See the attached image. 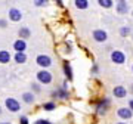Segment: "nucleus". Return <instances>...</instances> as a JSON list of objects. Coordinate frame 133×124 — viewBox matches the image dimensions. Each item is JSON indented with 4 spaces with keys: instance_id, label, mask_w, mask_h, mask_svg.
Listing matches in <instances>:
<instances>
[{
    "instance_id": "obj_1",
    "label": "nucleus",
    "mask_w": 133,
    "mask_h": 124,
    "mask_svg": "<svg viewBox=\"0 0 133 124\" xmlns=\"http://www.w3.org/2000/svg\"><path fill=\"white\" fill-rule=\"evenodd\" d=\"M37 80L40 83H43V84H49L52 81V74L49 71H46V70H42V71L37 72Z\"/></svg>"
},
{
    "instance_id": "obj_2",
    "label": "nucleus",
    "mask_w": 133,
    "mask_h": 124,
    "mask_svg": "<svg viewBox=\"0 0 133 124\" xmlns=\"http://www.w3.org/2000/svg\"><path fill=\"white\" fill-rule=\"evenodd\" d=\"M36 62H37L42 68H48V67L52 65V59H50V56H48V55H38V56L36 58Z\"/></svg>"
},
{
    "instance_id": "obj_3",
    "label": "nucleus",
    "mask_w": 133,
    "mask_h": 124,
    "mask_svg": "<svg viewBox=\"0 0 133 124\" xmlns=\"http://www.w3.org/2000/svg\"><path fill=\"white\" fill-rule=\"evenodd\" d=\"M111 61L115 62V64H118V65H121V64L126 62V55L123 52H120V50H114V52L111 53Z\"/></svg>"
},
{
    "instance_id": "obj_4",
    "label": "nucleus",
    "mask_w": 133,
    "mask_h": 124,
    "mask_svg": "<svg viewBox=\"0 0 133 124\" xmlns=\"http://www.w3.org/2000/svg\"><path fill=\"white\" fill-rule=\"evenodd\" d=\"M6 106H8V109L12 111V112H18L19 111V102L14 98H8L6 99Z\"/></svg>"
},
{
    "instance_id": "obj_5",
    "label": "nucleus",
    "mask_w": 133,
    "mask_h": 124,
    "mask_svg": "<svg viewBox=\"0 0 133 124\" xmlns=\"http://www.w3.org/2000/svg\"><path fill=\"white\" fill-rule=\"evenodd\" d=\"M107 33H105L104 30H95L93 31V38H95V42H98V43H104L105 40H107Z\"/></svg>"
},
{
    "instance_id": "obj_6",
    "label": "nucleus",
    "mask_w": 133,
    "mask_h": 124,
    "mask_svg": "<svg viewBox=\"0 0 133 124\" xmlns=\"http://www.w3.org/2000/svg\"><path fill=\"white\" fill-rule=\"evenodd\" d=\"M117 115L123 120H129V118H132L133 112L129 109V108H118V109H117Z\"/></svg>"
},
{
    "instance_id": "obj_7",
    "label": "nucleus",
    "mask_w": 133,
    "mask_h": 124,
    "mask_svg": "<svg viewBox=\"0 0 133 124\" xmlns=\"http://www.w3.org/2000/svg\"><path fill=\"white\" fill-rule=\"evenodd\" d=\"M14 49L16 50V53H24V50L27 49V43H25V40H16L14 43Z\"/></svg>"
},
{
    "instance_id": "obj_8",
    "label": "nucleus",
    "mask_w": 133,
    "mask_h": 124,
    "mask_svg": "<svg viewBox=\"0 0 133 124\" xmlns=\"http://www.w3.org/2000/svg\"><path fill=\"white\" fill-rule=\"evenodd\" d=\"M112 93H114L115 98L121 99V98H124V96L127 95V90H126V87H123V86H115L114 90H112Z\"/></svg>"
},
{
    "instance_id": "obj_9",
    "label": "nucleus",
    "mask_w": 133,
    "mask_h": 124,
    "mask_svg": "<svg viewBox=\"0 0 133 124\" xmlns=\"http://www.w3.org/2000/svg\"><path fill=\"white\" fill-rule=\"evenodd\" d=\"M108 105H109V99H104V100H101V102H99V105H98V108H96V112H98L99 115L105 114V111H107Z\"/></svg>"
},
{
    "instance_id": "obj_10",
    "label": "nucleus",
    "mask_w": 133,
    "mask_h": 124,
    "mask_svg": "<svg viewBox=\"0 0 133 124\" xmlns=\"http://www.w3.org/2000/svg\"><path fill=\"white\" fill-rule=\"evenodd\" d=\"M9 18L12 19L14 22H18V21H21V18H22L21 10H18V9H10V10H9Z\"/></svg>"
},
{
    "instance_id": "obj_11",
    "label": "nucleus",
    "mask_w": 133,
    "mask_h": 124,
    "mask_svg": "<svg viewBox=\"0 0 133 124\" xmlns=\"http://www.w3.org/2000/svg\"><path fill=\"white\" fill-rule=\"evenodd\" d=\"M53 95L58 96V98H61V99H68V92L64 89V87H59V89H56V90L53 92Z\"/></svg>"
},
{
    "instance_id": "obj_12",
    "label": "nucleus",
    "mask_w": 133,
    "mask_h": 124,
    "mask_svg": "<svg viewBox=\"0 0 133 124\" xmlns=\"http://www.w3.org/2000/svg\"><path fill=\"white\" fill-rule=\"evenodd\" d=\"M117 12H118V13H127L129 5L126 2H118V3H117Z\"/></svg>"
},
{
    "instance_id": "obj_13",
    "label": "nucleus",
    "mask_w": 133,
    "mask_h": 124,
    "mask_svg": "<svg viewBox=\"0 0 133 124\" xmlns=\"http://www.w3.org/2000/svg\"><path fill=\"white\" fill-rule=\"evenodd\" d=\"M10 61V53L8 50H0V64H8Z\"/></svg>"
},
{
    "instance_id": "obj_14",
    "label": "nucleus",
    "mask_w": 133,
    "mask_h": 124,
    "mask_svg": "<svg viewBox=\"0 0 133 124\" xmlns=\"http://www.w3.org/2000/svg\"><path fill=\"white\" fill-rule=\"evenodd\" d=\"M64 71H65V75L68 80H72V70H71V65L68 62H64Z\"/></svg>"
},
{
    "instance_id": "obj_15",
    "label": "nucleus",
    "mask_w": 133,
    "mask_h": 124,
    "mask_svg": "<svg viewBox=\"0 0 133 124\" xmlns=\"http://www.w3.org/2000/svg\"><path fill=\"white\" fill-rule=\"evenodd\" d=\"M22 100H24L25 104H33L34 102V95L33 93H30V92H27V93L22 95Z\"/></svg>"
},
{
    "instance_id": "obj_16",
    "label": "nucleus",
    "mask_w": 133,
    "mask_h": 124,
    "mask_svg": "<svg viewBox=\"0 0 133 124\" xmlns=\"http://www.w3.org/2000/svg\"><path fill=\"white\" fill-rule=\"evenodd\" d=\"M30 34H31V31H30L27 27H24V28L19 30V36H21V40H24V38H28Z\"/></svg>"
},
{
    "instance_id": "obj_17",
    "label": "nucleus",
    "mask_w": 133,
    "mask_h": 124,
    "mask_svg": "<svg viewBox=\"0 0 133 124\" xmlns=\"http://www.w3.org/2000/svg\"><path fill=\"white\" fill-rule=\"evenodd\" d=\"M74 3H76V8H78V9H86L89 6V2L87 0H76Z\"/></svg>"
},
{
    "instance_id": "obj_18",
    "label": "nucleus",
    "mask_w": 133,
    "mask_h": 124,
    "mask_svg": "<svg viewBox=\"0 0 133 124\" xmlns=\"http://www.w3.org/2000/svg\"><path fill=\"white\" fill-rule=\"evenodd\" d=\"M25 61H27V55H25V53H16V55H15V62L24 64Z\"/></svg>"
},
{
    "instance_id": "obj_19",
    "label": "nucleus",
    "mask_w": 133,
    "mask_h": 124,
    "mask_svg": "<svg viewBox=\"0 0 133 124\" xmlns=\"http://www.w3.org/2000/svg\"><path fill=\"white\" fill-rule=\"evenodd\" d=\"M56 108V105L53 104V102H46V104H43V109H46V111H52Z\"/></svg>"
},
{
    "instance_id": "obj_20",
    "label": "nucleus",
    "mask_w": 133,
    "mask_h": 124,
    "mask_svg": "<svg viewBox=\"0 0 133 124\" xmlns=\"http://www.w3.org/2000/svg\"><path fill=\"white\" fill-rule=\"evenodd\" d=\"M98 3H99L101 6H104V8H111L114 2H111V0H99Z\"/></svg>"
},
{
    "instance_id": "obj_21",
    "label": "nucleus",
    "mask_w": 133,
    "mask_h": 124,
    "mask_svg": "<svg viewBox=\"0 0 133 124\" xmlns=\"http://www.w3.org/2000/svg\"><path fill=\"white\" fill-rule=\"evenodd\" d=\"M129 33H130V30H129L127 27H123V28L120 30V34H121V36H127Z\"/></svg>"
},
{
    "instance_id": "obj_22",
    "label": "nucleus",
    "mask_w": 133,
    "mask_h": 124,
    "mask_svg": "<svg viewBox=\"0 0 133 124\" xmlns=\"http://www.w3.org/2000/svg\"><path fill=\"white\" fill-rule=\"evenodd\" d=\"M19 124H28V118L27 117H21L19 118Z\"/></svg>"
},
{
    "instance_id": "obj_23",
    "label": "nucleus",
    "mask_w": 133,
    "mask_h": 124,
    "mask_svg": "<svg viewBox=\"0 0 133 124\" xmlns=\"http://www.w3.org/2000/svg\"><path fill=\"white\" fill-rule=\"evenodd\" d=\"M34 124H52V123L48 121V120H38V121H36Z\"/></svg>"
},
{
    "instance_id": "obj_24",
    "label": "nucleus",
    "mask_w": 133,
    "mask_h": 124,
    "mask_svg": "<svg viewBox=\"0 0 133 124\" xmlns=\"http://www.w3.org/2000/svg\"><path fill=\"white\" fill-rule=\"evenodd\" d=\"M34 3H36L37 6H43L44 3H46V2H43V0H37V2H34Z\"/></svg>"
},
{
    "instance_id": "obj_25",
    "label": "nucleus",
    "mask_w": 133,
    "mask_h": 124,
    "mask_svg": "<svg viewBox=\"0 0 133 124\" xmlns=\"http://www.w3.org/2000/svg\"><path fill=\"white\" fill-rule=\"evenodd\" d=\"M129 109L133 112V99H130V102H129Z\"/></svg>"
},
{
    "instance_id": "obj_26",
    "label": "nucleus",
    "mask_w": 133,
    "mask_h": 124,
    "mask_svg": "<svg viewBox=\"0 0 133 124\" xmlns=\"http://www.w3.org/2000/svg\"><path fill=\"white\" fill-rule=\"evenodd\" d=\"M33 86H34V90H36V92H40V87H38V84H33Z\"/></svg>"
},
{
    "instance_id": "obj_27",
    "label": "nucleus",
    "mask_w": 133,
    "mask_h": 124,
    "mask_svg": "<svg viewBox=\"0 0 133 124\" xmlns=\"http://www.w3.org/2000/svg\"><path fill=\"white\" fill-rule=\"evenodd\" d=\"M6 25V21H0V27H5Z\"/></svg>"
},
{
    "instance_id": "obj_28",
    "label": "nucleus",
    "mask_w": 133,
    "mask_h": 124,
    "mask_svg": "<svg viewBox=\"0 0 133 124\" xmlns=\"http://www.w3.org/2000/svg\"><path fill=\"white\" fill-rule=\"evenodd\" d=\"M117 124H127V123H117Z\"/></svg>"
},
{
    "instance_id": "obj_29",
    "label": "nucleus",
    "mask_w": 133,
    "mask_h": 124,
    "mask_svg": "<svg viewBox=\"0 0 133 124\" xmlns=\"http://www.w3.org/2000/svg\"><path fill=\"white\" fill-rule=\"evenodd\" d=\"M132 92H133V84H132Z\"/></svg>"
},
{
    "instance_id": "obj_30",
    "label": "nucleus",
    "mask_w": 133,
    "mask_h": 124,
    "mask_svg": "<svg viewBox=\"0 0 133 124\" xmlns=\"http://www.w3.org/2000/svg\"><path fill=\"white\" fill-rule=\"evenodd\" d=\"M0 114H2V108H0Z\"/></svg>"
},
{
    "instance_id": "obj_31",
    "label": "nucleus",
    "mask_w": 133,
    "mask_h": 124,
    "mask_svg": "<svg viewBox=\"0 0 133 124\" xmlns=\"http://www.w3.org/2000/svg\"><path fill=\"white\" fill-rule=\"evenodd\" d=\"M132 70H133V67H132Z\"/></svg>"
}]
</instances>
